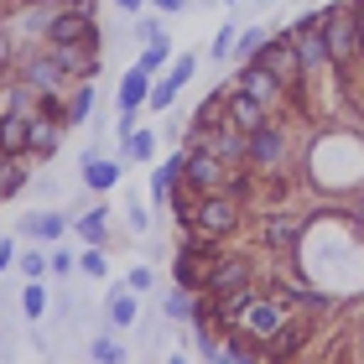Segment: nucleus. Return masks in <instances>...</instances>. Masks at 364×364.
Returning a JSON list of instances; mask_svg holds the SVG:
<instances>
[{
  "mask_svg": "<svg viewBox=\"0 0 364 364\" xmlns=\"http://www.w3.org/2000/svg\"><path fill=\"white\" fill-rule=\"evenodd\" d=\"M323 37H328V58H333L338 68H349L354 58H364L354 6H328V11H323Z\"/></svg>",
  "mask_w": 364,
  "mask_h": 364,
  "instance_id": "nucleus-1",
  "label": "nucleus"
},
{
  "mask_svg": "<svg viewBox=\"0 0 364 364\" xmlns=\"http://www.w3.org/2000/svg\"><path fill=\"white\" fill-rule=\"evenodd\" d=\"M235 224H240L235 193H203V198H198V213H193V229H198V235L219 240V235H229Z\"/></svg>",
  "mask_w": 364,
  "mask_h": 364,
  "instance_id": "nucleus-2",
  "label": "nucleus"
},
{
  "mask_svg": "<svg viewBox=\"0 0 364 364\" xmlns=\"http://www.w3.org/2000/svg\"><path fill=\"white\" fill-rule=\"evenodd\" d=\"M291 47H296V63H302V73L323 68V63H333V58H328V37H323V11H312L307 21L291 31Z\"/></svg>",
  "mask_w": 364,
  "mask_h": 364,
  "instance_id": "nucleus-3",
  "label": "nucleus"
},
{
  "mask_svg": "<svg viewBox=\"0 0 364 364\" xmlns=\"http://www.w3.org/2000/svg\"><path fill=\"white\" fill-rule=\"evenodd\" d=\"M208 296H229V291H245L250 287V260H240V255H224V260H213V271H208Z\"/></svg>",
  "mask_w": 364,
  "mask_h": 364,
  "instance_id": "nucleus-4",
  "label": "nucleus"
},
{
  "mask_svg": "<svg viewBox=\"0 0 364 364\" xmlns=\"http://www.w3.org/2000/svg\"><path fill=\"white\" fill-rule=\"evenodd\" d=\"M47 42L53 47H63V42H94V21H89V11H63V16H53L47 21Z\"/></svg>",
  "mask_w": 364,
  "mask_h": 364,
  "instance_id": "nucleus-5",
  "label": "nucleus"
},
{
  "mask_svg": "<svg viewBox=\"0 0 364 364\" xmlns=\"http://www.w3.org/2000/svg\"><path fill=\"white\" fill-rule=\"evenodd\" d=\"M255 63H266V68L281 78V84H291L296 73H302V63H296V47H291V37H271L266 47H260V58Z\"/></svg>",
  "mask_w": 364,
  "mask_h": 364,
  "instance_id": "nucleus-6",
  "label": "nucleus"
},
{
  "mask_svg": "<svg viewBox=\"0 0 364 364\" xmlns=\"http://www.w3.org/2000/svg\"><path fill=\"white\" fill-rule=\"evenodd\" d=\"M188 182H193L198 193H219L224 188V161L213 156L208 146H203V151H193L188 156Z\"/></svg>",
  "mask_w": 364,
  "mask_h": 364,
  "instance_id": "nucleus-7",
  "label": "nucleus"
},
{
  "mask_svg": "<svg viewBox=\"0 0 364 364\" xmlns=\"http://www.w3.org/2000/svg\"><path fill=\"white\" fill-rule=\"evenodd\" d=\"M63 78H68V68L58 63V53H47V58H31V63H26V84L37 89V94H47V99L63 89Z\"/></svg>",
  "mask_w": 364,
  "mask_h": 364,
  "instance_id": "nucleus-8",
  "label": "nucleus"
},
{
  "mask_svg": "<svg viewBox=\"0 0 364 364\" xmlns=\"http://www.w3.org/2000/svg\"><path fill=\"white\" fill-rule=\"evenodd\" d=\"M208 151L219 156V161H245V156H250V130H240V125L213 130V136H208Z\"/></svg>",
  "mask_w": 364,
  "mask_h": 364,
  "instance_id": "nucleus-9",
  "label": "nucleus"
},
{
  "mask_svg": "<svg viewBox=\"0 0 364 364\" xmlns=\"http://www.w3.org/2000/svg\"><path fill=\"white\" fill-rule=\"evenodd\" d=\"M240 89H245V94H255L260 105H271V99H276L281 89H287V84H281V78L266 68V63H250V68L240 73Z\"/></svg>",
  "mask_w": 364,
  "mask_h": 364,
  "instance_id": "nucleus-10",
  "label": "nucleus"
},
{
  "mask_svg": "<svg viewBox=\"0 0 364 364\" xmlns=\"http://www.w3.org/2000/svg\"><path fill=\"white\" fill-rule=\"evenodd\" d=\"M235 323H245L250 333H276L281 328V302H245V312Z\"/></svg>",
  "mask_w": 364,
  "mask_h": 364,
  "instance_id": "nucleus-11",
  "label": "nucleus"
},
{
  "mask_svg": "<svg viewBox=\"0 0 364 364\" xmlns=\"http://www.w3.org/2000/svg\"><path fill=\"white\" fill-rule=\"evenodd\" d=\"M229 120H235L240 130H255V125H266V105L240 89V94H229Z\"/></svg>",
  "mask_w": 364,
  "mask_h": 364,
  "instance_id": "nucleus-12",
  "label": "nucleus"
},
{
  "mask_svg": "<svg viewBox=\"0 0 364 364\" xmlns=\"http://www.w3.org/2000/svg\"><path fill=\"white\" fill-rule=\"evenodd\" d=\"M58 53V63L68 73H89L94 78V68H99V58H94V42H63V47H53Z\"/></svg>",
  "mask_w": 364,
  "mask_h": 364,
  "instance_id": "nucleus-13",
  "label": "nucleus"
},
{
  "mask_svg": "<svg viewBox=\"0 0 364 364\" xmlns=\"http://www.w3.org/2000/svg\"><path fill=\"white\" fill-rule=\"evenodd\" d=\"M26 120L31 114H21V109H11V114H0V151H26Z\"/></svg>",
  "mask_w": 364,
  "mask_h": 364,
  "instance_id": "nucleus-14",
  "label": "nucleus"
},
{
  "mask_svg": "<svg viewBox=\"0 0 364 364\" xmlns=\"http://www.w3.org/2000/svg\"><path fill=\"white\" fill-rule=\"evenodd\" d=\"M250 156L266 161V167H271V161H281V130H276V125H255V130H250Z\"/></svg>",
  "mask_w": 364,
  "mask_h": 364,
  "instance_id": "nucleus-15",
  "label": "nucleus"
},
{
  "mask_svg": "<svg viewBox=\"0 0 364 364\" xmlns=\"http://www.w3.org/2000/svg\"><path fill=\"white\" fill-rule=\"evenodd\" d=\"M146 99H151V89H146V68H130L120 78V114H130L136 105H146Z\"/></svg>",
  "mask_w": 364,
  "mask_h": 364,
  "instance_id": "nucleus-16",
  "label": "nucleus"
},
{
  "mask_svg": "<svg viewBox=\"0 0 364 364\" xmlns=\"http://www.w3.org/2000/svg\"><path fill=\"white\" fill-rule=\"evenodd\" d=\"M296 235H302V224H296L291 213H276V219H266V245H276V250L296 245Z\"/></svg>",
  "mask_w": 364,
  "mask_h": 364,
  "instance_id": "nucleus-17",
  "label": "nucleus"
},
{
  "mask_svg": "<svg viewBox=\"0 0 364 364\" xmlns=\"http://www.w3.org/2000/svg\"><path fill=\"white\" fill-rule=\"evenodd\" d=\"M26 146L37 156H53L58 151V125H47V120H26Z\"/></svg>",
  "mask_w": 364,
  "mask_h": 364,
  "instance_id": "nucleus-18",
  "label": "nucleus"
},
{
  "mask_svg": "<svg viewBox=\"0 0 364 364\" xmlns=\"http://www.w3.org/2000/svg\"><path fill=\"white\" fill-rule=\"evenodd\" d=\"M21 188H26L21 161H11V151H0V198H11V193H21Z\"/></svg>",
  "mask_w": 364,
  "mask_h": 364,
  "instance_id": "nucleus-19",
  "label": "nucleus"
},
{
  "mask_svg": "<svg viewBox=\"0 0 364 364\" xmlns=\"http://www.w3.org/2000/svg\"><path fill=\"white\" fill-rule=\"evenodd\" d=\"M84 177H89V188H114V177H120V172H114L109 161H99V156L89 151V156H84Z\"/></svg>",
  "mask_w": 364,
  "mask_h": 364,
  "instance_id": "nucleus-20",
  "label": "nucleus"
},
{
  "mask_svg": "<svg viewBox=\"0 0 364 364\" xmlns=\"http://www.w3.org/2000/svg\"><path fill=\"white\" fill-rule=\"evenodd\" d=\"M302 338H307V323H287V328H276V333H271L276 354H291V349H302Z\"/></svg>",
  "mask_w": 364,
  "mask_h": 364,
  "instance_id": "nucleus-21",
  "label": "nucleus"
},
{
  "mask_svg": "<svg viewBox=\"0 0 364 364\" xmlns=\"http://www.w3.org/2000/svg\"><path fill=\"white\" fill-rule=\"evenodd\" d=\"M105 219H109L105 208H94V213H84V219H73V229L84 235V245H99V240H105Z\"/></svg>",
  "mask_w": 364,
  "mask_h": 364,
  "instance_id": "nucleus-22",
  "label": "nucleus"
},
{
  "mask_svg": "<svg viewBox=\"0 0 364 364\" xmlns=\"http://www.w3.org/2000/svg\"><path fill=\"white\" fill-rule=\"evenodd\" d=\"M109 318L120 323V328H125V323H136V296H130V287H120V291L109 296Z\"/></svg>",
  "mask_w": 364,
  "mask_h": 364,
  "instance_id": "nucleus-23",
  "label": "nucleus"
},
{
  "mask_svg": "<svg viewBox=\"0 0 364 364\" xmlns=\"http://www.w3.org/2000/svg\"><path fill=\"white\" fill-rule=\"evenodd\" d=\"M21 229H26V235H37V240H58L63 235V219H53V213H31Z\"/></svg>",
  "mask_w": 364,
  "mask_h": 364,
  "instance_id": "nucleus-24",
  "label": "nucleus"
},
{
  "mask_svg": "<svg viewBox=\"0 0 364 364\" xmlns=\"http://www.w3.org/2000/svg\"><path fill=\"white\" fill-rule=\"evenodd\" d=\"M271 42V31H260V26H250V31H240V58H260V47H266Z\"/></svg>",
  "mask_w": 364,
  "mask_h": 364,
  "instance_id": "nucleus-25",
  "label": "nucleus"
},
{
  "mask_svg": "<svg viewBox=\"0 0 364 364\" xmlns=\"http://www.w3.org/2000/svg\"><path fill=\"white\" fill-rule=\"evenodd\" d=\"M167 53H172V47L161 42V37H156V42H146V53H141V63H136V68H146V73H156L161 63H167Z\"/></svg>",
  "mask_w": 364,
  "mask_h": 364,
  "instance_id": "nucleus-26",
  "label": "nucleus"
},
{
  "mask_svg": "<svg viewBox=\"0 0 364 364\" xmlns=\"http://www.w3.org/2000/svg\"><path fill=\"white\" fill-rule=\"evenodd\" d=\"M161 312H167V318H177V323H188V318H193V302H188V291H167Z\"/></svg>",
  "mask_w": 364,
  "mask_h": 364,
  "instance_id": "nucleus-27",
  "label": "nucleus"
},
{
  "mask_svg": "<svg viewBox=\"0 0 364 364\" xmlns=\"http://www.w3.org/2000/svg\"><path fill=\"white\" fill-rule=\"evenodd\" d=\"M125 151L136 156V161L151 156V130H125Z\"/></svg>",
  "mask_w": 364,
  "mask_h": 364,
  "instance_id": "nucleus-28",
  "label": "nucleus"
},
{
  "mask_svg": "<svg viewBox=\"0 0 364 364\" xmlns=\"http://www.w3.org/2000/svg\"><path fill=\"white\" fill-rule=\"evenodd\" d=\"M172 99H177V84H172V78H161V84L151 89V99H146V105H151V109H172Z\"/></svg>",
  "mask_w": 364,
  "mask_h": 364,
  "instance_id": "nucleus-29",
  "label": "nucleus"
},
{
  "mask_svg": "<svg viewBox=\"0 0 364 364\" xmlns=\"http://www.w3.org/2000/svg\"><path fill=\"white\" fill-rule=\"evenodd\" d=\"M89 354H94V359H105V364L125 359V349H120V343H114V338H94V343H89Z\"/></svg>",
  "mask_w": 364,
  "mask_h": 364,
  "instance_id": "nucleus-30",
  "label": "nucleus"
},
{
  "mask_svg": "<svg viewBox=\"0 0 364 364\" xmlns=\"http://www.w3.org/2000/svg\"><path fill=\"white\" fill-rule=\"evenodd\" d=\"M78 271H84V276H105L109 266H105V255H99V250H94V245H89V250H84V255H78Z\"/></svg>",
  "mask_w": 364,
  "mask_h": 364,
  "instance_id": "nucleus-31",
  "label": "nucleus"
},
{
  "mask_svg": "<svg viewBox=\"0 0 364 364\" xmlns=\"http://www.w3.org/2000/svg\"><path fill=\"white\" fill-rule=\"evenodd\" d=\"M89 114H94V89H84V94H78V99H73V109H68V120H89Z\"/></svg>",
  "mask_w": 364,
  "mask_h": 364,
  "instance_id": "nucleus-32",
  "label": "nucleus"
},
{
  "mask_svg": "<svg viewBox=\"0 0 364 364\" xmlns=\"http://www.w3.org/2000/svg\"><path fill=\"white\" fill-rule=\"evenodd\" d=\"M21 302H26V312H31V318H42V307H47V291H42V287H26V296H21Z\"/></svg>",
  "mask_w": 364,
  "mask_h": 364,
  "instance_id": "nucleus-33",
  "label": "nucleus"
},
{
  "mask_svg": "<svg viewBox=\"0 0 364 364\" xmlns=\"http://www.w3.org/2000/svg\"><path fill=\"white\" fill-rule=\"evenodd\" d=\"M21 271H26L31 281H37V276L47 271V260H42V255H21Z\"/></svg>",
  "mask_w": 364,
  "mask_h": 364,
  "instance_id": "nucleus-34",
  "label": "nucleus"
},
{
  "mask_svg": "<svg viewBox=\"0 0 364 364\" xmlns=\"http://www.w3.org/2000/svg\"><path fill=\"white\" fill-rule=\"evenodd\" d=\"M188 73H193V58H182V63H177V68H172V73H167V78H172V84H177V89H182V84H188Z\"/></svg>",
  "mask_w": 364,
  "mask_h": 364,
  "instance_id": "nucleus-35",
  "label": "nucleus"
},
{
  "mask_svg": "<svg viewBox=\"0 0 364 364\" xmlns=\"http://www.w3.org/2000/svg\"><path fill=\"white\" fill-rule=\"evenodd\" d=\"M156 11H172L177 16V11H188V0H156Z\"/></svg>",
  "mask_w": 364,
  "mask_h": 364,
  "instance_id": "nucleus-36",
  "label": "nucleus"
},
{
  "mask_svg": "<svg viewBox=\"0 0 364 364\" xmlns=\"http://www.w3.org/2000/svg\"><path fill=\"white\" fill-rule=\"evenodd\" d=\"M11 260H16V250H11V240H0V271H6Z\"/></svg>",
  "mask_w": 364,
  "mask_h": 364,
  "instance_id": "nucleus-37",
  "label": "nucleus"
},
{
  "mask_svg": "<svg viewBox=\"0 0 364 364\" xmlns=\"http://www.w3.org/2000/svg\"><path fill=\"white\" fill-rule=\"evenodd\" d=\"M354 21H359V47H364V0H354Z\"/></svg>",
  "mask_w": 364,
  "mask_h": 364,
  "instance_id": "nucleus-38",
  "label": "nucleus"
},
{
  "mask_svg": "<svg viewBox=\"0 0 364 364\" xmlns=\"http://www.w3.org/2000/svg\"><path fill=\"white\" fill-rule=\"evenodd\" d=\"M114 6H120V11H141L146 0H114Z\"/></svg>",
  "mask_w": 364,
  "mask_h": 364,
  "instance_id": "nucleus-39",
  "label": "nucleus"
}]
</instances>
